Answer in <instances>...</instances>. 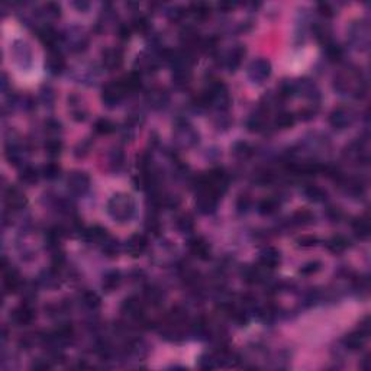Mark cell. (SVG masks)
Masks as SVG:
<instances>
[{
  "label": "cell",
  "mask_w": 371,
  "mask_h": 371,
  "mask_svg": "<svg viewBox=\"0 0 371 371\" xmlns=\"http://www.w3.org/2000/svg\"><path fill=\"white\" fill-rule=\"evenodd\" d=\"M297 244L299 247H315L318 244V238L315 235H301L300 238H297Z\"/></svg>",
  "instance_id": "52"
},
{
  "label": "cell",
  "mask_w": 371,
  "mask_h": 371,
  "mask_svg": "<svg viewBox=\"0 0 371 371\" xmlns=\"http://www.w3.org/2000/svg\"><path fill=\"white\" fill-rule=\"evenodd\" d=\"M296 122V118L293 113H289V112H282L276 116V121H274V125L276 128L279 129H290L293 125Z\"/></svg>",
  "instance_id": "39"
},
{
  "label": "cell",
  "mask_w": 371,
  "mask_h": 371,
  "mask_svg": "<svg viewBox=\"0 0 371 371\" xmlns=\"http://www.w3.org/2000/svg\"><path fill=\"white\" fill-rule=\"evenodd\" d=\"M94 131L97 134H100V135H109V134L116 131V125L113 124L112 121H109V119L102 118V119H97L94 122Z\"/></svg>",
  "instance_id": "40"
},
{
  "label": "cell",
  "mask_w": 371,
  "mask_h": 371,
  "mask_svg": "<svg viewBox=\"0 0 371 371\" xmlns=\"http://www.w3.org/2000/svg\"><path fill=\"white\" fill-rule=\"evenodd\" d=\"M348 38L358 50H366L370 45V26L367 20H354L348 28Z\"/></svg>",
  "instance_id": "2"
},
{
  "label": "cell",
  "mask_w": 371,
  "mask_h": 371,
  "mask_svg": "<svg viewBox=\"0 0 371 371\" xmlns=\"http://www.w3.org/2000/svg\"><path fill=\"white\" fill-rule=\"evenodd\" d=\"M367 338H369L367 334H364L363 331L357 329V331H354L351 334L344 336L342 342H344V345H345L348 350H351V351H358V350H361V348L364 347Z\"/></svg>",
  "instance_id": "24"
},
{
  "label": "cell",
  "mask_w": 371,
  "mask_h": 371,
  "mask_svg": "<svg viewBox=\"0 0 371 371\" xmlns=\"http://www.w3.org/2000/svg\"><path fill=\"white\" fill-rule=\"evenodd\" d=\"M189 248L192 254L196 255L200 260H209L211 258V245L209 242L202 238V236H195L189 241Z\"/></svg>",
  "instance_id": "21"
},
{
  "label": "cell",
  "mask_w": 371,
  "mask_h": 371,
  "mask_svg": "<svg viewBox=\"0 0 371 371\" xmlns=\"http://www.w3.org/2000/svg\"><path fill=\"white\" fill-rule=\"evenodd\" d=\"M232 7H233V3H230V1H221V3H219V9L229 10Z\"/></svg>",
  "instance_id": "64"
},
{
  "label": "cell",
  "mask_w": 371,
  "mask_h": 371,
  "mask_svg": "<svg viewBox=\"0 0 371 371\" xmlns=\"http://www.w3.org/2000/svg\"><path fill=\"white\" fill-rule=\"evenodd\" d=\"M28 200H26V196L25 193L15 187V186H9L4 192V205L9 211L12 212H16V211H20L26 206Z\"/></svg>",
  "instance_id": "10"
},
{
  "label": "cell",
  "mask_w": 371,
  "mask_h": 371,
  "mask_svg": "<svg viewBox=\"0 0 371 371\" xmlns=\"http://www.w3.org/2000/svg\"><path fill=\"white\" fill-rule=\"evenodd\" d=\"M6 263H7L6 258H3V286L6 292L15 293L22 286V279L19 276L18 270L13 268L12 265H7Z\"/></svg>",
  "instance_id": "11"
},
{
  "label": "cell",
  "mask_w": 371,
  "mask_h": 371,
  "mask_svg": "<svg viewBox=\"0 0 371 371\" xmlns=\"http://www.w3.org/2000/svg\"><path fill=\"white\" fill-rule=\"evenodd\" d=\"M328 216H329V219L331 221H339L341 219V216H342V212H341V209L339 208H335V206H331V208H328Z\"/></svg>",
  "instance_id": "58"
},
{
  "label": "cell",
  "mask_w": 371,
  "mask_h": 371,
  "mask_svg": "<svg viewBox=\"0 0 371 371\" xmlns=\"http://www.w3.org/2000/svg\"><path fill=\"white\" fill-rule=\"evenodd\" d=\"M132 29L141 34H147L149 31V20L145 16H138L132 20Z\"/></svg>",
  "instance_id": "49"
},
{
  "label": "cell",
  "mask_w": 371,
  "mask_h": 371,
  "mask_svg": "<svg viewBox=\"0 0 371 371\" xmlns=\"http://www.w3.org/2000/svg\"><path fill=\"white\" fill-rule=\"evenodd\" d=\"M148 245V239L145 238V235L142 233H135L132 235L126 242H125V251L131 255V257H141L145 252Z\"/></svg>",
  "instance_id": "16"
},
{
  "label": "cell",
  "mask_w": 371,
  "mask_h": 371,
  "mask_svg": "<svg viewBox=\"0 0 371 371\" xmlns=\"http://www.w3.org/2000/svg\"><path fill=\"white\" fill-rule=\"evenodd\" d=\"M131 32H132V28H129L128 25H121L118 28V34L121 36V39H129Z\"/></svg>",
  "instance_id": "60"
},
{
  "label": "cell",
  "mask_w": 371,
  "mask_h": 371,
  "mask_svg": "<svg viewBox=\"0 0 371 371\" xmlns=\"http://www.w3.org/2000/svg\"><path fill=\"white\" fill-rule=\"evenodd\" d=\"M6 158L13 165H19L25 161V148L18 140L10 138L6 141Z\"/></svg>",
  "instance_id": "18"
},
{
  "label": "cell",
  "mask_w": 371,
  "mask_h": 371,
  "mask_svg": "<svg viewBox=\"0 0 371 371\" xmlns=\"http://www.w3.org/2000/svg\"><path fill=\"white\" fill-rule=\"evenodd\" d=\"M135 67L140 74L141 73H154L158 67V60L155 57H152L151 54H141V55H138V58L135 61Z\"/></svg>",
  "instance_id": "25"
},
{
  "label": "cell",
  "mask_w": 371,
  "mask_h": 371,
  "mask_svg": "<svg viewBox=\"0 0 371 371\" xmlns=\"http://www.w3.org/2000/svg\"><path fill=\"white\" fill-rule=\"evenodd\" d=\"M168 100H170L168 93L162 87H152L145 94V102L148 103V106L155 109V110H159V109L167 106Z\"/></svg>",
  "instance_id": "14"
},
{
  "label": "cell",
  "mask_w": 371,
  "mask_h": 371,
  "mask_svg": "<svg viewBox=\"0 0 371 371\" xmlns=\"http://www.w3.org/2000/svg\"><path fill=\"white\" fill-rule=\"evenodd\" d=\"M84 236L87 238L88 241H94V242H99V244H103L106 241L107 238L110 236L107 233V230L99 225H94V226H90L86 230H83Z\"/></svg>",
  "instance_id": "30"
},
{
  "label": "cell",
  "mask_w": 371,
  "mask_h": 371,
  "mask_svg": "<svg viewBox=\"0 0 371 371\" xmlns=\"http://www.w3.org/2000/svg\"><path fill=\"white\" fill-rule=\"evenodd\" d=\"M325 53H326L328 58H329L331 61H339V60L342 58V55H344L342 48H341L338 44H334L332 41H331L329 44L325 45Z\"/></svg>",
  "instance_id": "45"
},
{
  "label": "cell",
  "mask_w": 371,
  "mask_h": 371,
  "mask_svg": "<svg viewBox=\"0 0 371 371\" xmlns=\"http://www.w3.org/2000/svg\"><path fill=\"white\" fill-rule=\"evenodd\" d=\"M121 310H122L125 316H128L129 319H134V320L144 318V303L135 296L126 297L122 301Z\"/></svg>",
  "instance_id": "13"
},
{
  "label": "cell",
  "mask_w": 371,
  "mask_h": 371,
  "mask_svg": "<svg viewBox=\"0 0 371 371\" xmlns=\"http://www.w3.org/2000/svg\"><path fill=\"white\" fill-rule=\"evenodd\" d=\"M106 211L115 222L128 223L135 216L137 203H135L134 197L128 193H116L109 199Z\"/></svg>",
  "instance_id": "1"
},
{
  "label": "cell",
  "mask_w": 371,
  "mask_h": 371,
  "mask_svg": "<svg viewBox=\"0 0 371 371\" xmlns=\"http://www.w3.org/2000/svg\"><path fill=\"white\" fill-rule=\"evenodd\" d=\"M238 209L242 212V211H247L248 208H249V199H248L247 196H241L239 199H238Z\"/></svg>",
  "instance_id": "61"
},
{
  "label": "cell",
  "mask_w": 371,
  "mask_h": 371,
  "mask_svg": "<svg viewBox=\"0 0 371 371\" xmlns=\"http://www.w3.org/2000/svg\"><path fill=\"white\" fill-rule=\"evenodd\" d=\"M313 221H315V215L310 211H307V209H299L292 216V222L295 225H303L304 226V225H310Z\"/></svg>",
  "instance_id": "36"
},
{
  "label": "cell",
  "mask_w": 371,
  "mask_h": 371,
  "mask_svg": "<svg viewBox=\"0 0 371 371\" xmlns=\"http://www.w3.org/2000/svg\"><path fill=\"white\" fill-rule=\"evenodd\" d=\"M354 232L360 239H367L370 236V222L367 218H358L353 223Z\"/></svg>",
  "instance_id": "32"
},
{
  "label": "cell",
  "mask_w": 371,
  "mask_h": 371,
  "mask_svg": "<svg viewBox=\"0 0 371 371\" xmlns=\"http://www.w3.org/2000/svg\"><path fill=\"white\" fill-rule=\"evenodd\" d=\"M38 38H39V41L45 45V48H48V51L58 50L60 34L54 29L53 26L44 25L42 28H39V29H38Z\"/></svg>",
  "instance_id": "17"
},
{
  "label": "cell",
  "mask_w": 371,
  "mask_h": 371,
  "mask_svg": "<svg viewBox=\"0 0 371 371\" xmlns=\"http://www.w3.org/2000/svg\"><path fill=\"white\" fill-rule=\"evenodd\" d=\"M12 55L20 70L28 71L34 64V54L29 44L23 39H16L12 44Z\"/></svg>",
  "instance_id": "3"
},
{
  "label": "cell",
  "mask_w": 371,
  "mask_h": 371,
  "mask_svg": "<svg viewBox=\"0 0 371 371\" xmlns=\"http://www.w3.org/2000/svg\"><path fill=\"white\" fill-rule=\"evenodd\" d=\"M144 296H145V300L151 304H158L159 301L162 300V292L157 286H148L144 292Z\"/></svg>",
  "instance_id": "41"
},
{
  "label": "cell",
  "mask_w": 371,
  "mask_h": 371,
  "mask_svg": "<svg viewBox=\"0 0 371 371\" xmlns=\"http://www.w3.org/2000/svg\"><path fill=\"white\" fill-rule=\"evenodd\" d=\"M304 195H306V197H307L310 202H313V203L325 202V200H326V196H328L323 189H320V187L315 186V184L306 186V187H304Z\"/></svg>",
  "instance_id": "34"
},
{
  "label": "cell",
  "mask_w": 371,
  "mask_h": 371,
  "mask_svg": "<svg viewBox=\"0 0 371 371\" xmlns=\"http://www.w3.org/2000/svg\"><path fill=\"white\" fill-rule=\"evenodd\" d=\"M44 10H45V15L50 16V18H58L61 15V6L58 3H54V1L45 3Z\"/></svg>",
  "instance_id": "51"
},
{
  "label": "cell",
  "mask_w": 371,
  "mask_h": 371,
  "mask_svg": "<svg viewBox=\"0 0 371 371\" xmlns=\"http://www.w3.org/2000/svg\"><path fill=\"white\" fill-rule=\"evenodd\" d=\"M39 178V173L36 170L35 167L32 165H22L20 171H19V180L23 183V184H35Z\"/></svg>",
  "instance_id": "31"
},
{
  "label": "cell",
  "mask_w": 371,
  "mask_h": 371,
  "mask_svg": "<svg viewBox=\"0 0 371 371\" xmlns=\"http://www.w3.org/2000/svg\"><path fill=\"white\" fill-rule=\"evenodd\" d=\"M232 152H233V155H235V157H238V158L247 159V158H249L252 154H254V149H252V147H251L248 142L239 141V142H236V144H233Z\"/></svg>",
  "instance_id": "38"
},
{
  "label": "cell",
  "mask_w": 371,
  "mask_h": 371,
  "mask_svg": "<svg viewBox=\"0 0 371 371\" xmlns=\"http://www.w3.org/2000/svg\"><path fill=\"white\" fill-rule=\"evenodd\" d=\"M211 4L206 3V1H195L190 4L189 7V12H192L197 19H206L211 16Z\"/></svg>",
  "instance_id": "33"
},
{
  "label": "cell",
  "mask_w": 371,
  "mask_h": 371,
  "mask_svg": "<svg viewBox=\"0 0 371 371\" xmlns=\"http://www.w3.org/2000/svg\"><path fill=\"white\" fill-rule=\"evenodd\" d=\"M67 186L73 195L84 196L90 189V177L84 171H73L67 178Z\"/></svg>",
  "instance_id": "9"
},
{
  "label": "cell",
  "mask_w": 371,
  "mask_h": 371,
  "mask_svg": "<svg viewBox=\"0 0 371 371\" xmlns=\"http://www.w3.org/2000/svg\"><path fill=\"white\" fill-rule=\"evenodd\" d=\"M245 54H247V50H245L244 45H236V47H233L229 53H228L226 58H225V67H226L230 73L236 71L239 69L241 63H242V58L245 57Z\"/></svg>",
  "instance_id": "22"
},
{
  "label": "cell",
  "mask_w": 371,
  "mask_h": 371,
  "mask_svg": "<svg viewBox=\"0 0 371 371\" xmlns=\"http://www.w3.org/2000/svg\"><path fill=\"white\" fill-rule=\"evenodd\" d=\"M280 264V252L274 247H267L260 254V265L267 270H273Z\"/></svg>",
  "instance_id": "23"
},
{
  "label": "cell",
  "mask_w": 371,
  "mask_h": 371,
  "mask_svg": "<svg viewBox=\"0 0 371 371\" xmlns=\"http://www.w3.org/2000/svg\"><path fill=\"white\" fill-rule=\"evenodd\" d=\"M102 245H103V252L106 254L107 257H116L118 255L119 245H118V241H115L112 236H109Z\"/></svg>",
  "instance_id": "48"
},
{
  "label": "cell",
  "mask_w": 371,
  "mask_h": 371,
  "mask_svg": "<svg viewBox=\"0 0 371 371\" xmlns=\"http://www.w3.org/2000/svg\"><path fill=\"white\" fill-rule=\"evenodd\" d=\"M147 229L151 230L152 233H158L159 230V223L158 221H157V218H148V221H147Z\"/></svg>",
  "instance_id": "57"
},
{
  "label": "cell",
  "mask_w": 371,
  "mask_h": 371,
  "mask_svg": "<svg viewBox=\"0 0 371 371\" xmlns=\"http://www.w3.org/2000/svg\"><path fill=\"white\" fill-rule=\"evenodd\" d=\"M125 96H126V91H125L121 80H115V81L107 83L102 90V102L107 107L118 106Z\"/></svg>",
  "instance_id": "4"
},
{
  "label": "cell",
  "mask_w": 371,
  "mask_h": 371,
  "mask_svg": "<svg viewBox=\"0 0 371 371\" xmlns=\"http://www.w3.org/2000/svg\"><path fill=\"white\" fill-rule=\"evenodd\" d=\"M54 91H53V88L51 87H42V90H41V99H42V102L45 103V105H53L54 103Z\"/></svg>",
  "instance_id": "56"
},
{
  "label": "cell",
  "mask_w": 371,
  "mask_h": 371,
  "mask_svg": "<svg viewBox=\"0 0 371 371\" xmlns=\"http://www.w3.org/2000/svg\"><path fill=\"white\" fill-rule=\"evenodd\" d=\"M326 247L331 252L334 254H341L344 252L345 249H348L350 247V239L344 235H334L328 242H326Z\"/></svg>",
  "instance_id": "28"
},
{
  "label": "cell",
  "mask_w": 371,
  "mask_h": 371,
  "mask_svg": "<svg viewBox=\"0 0 371 371\" xmlns=\"http://www.w3.org/2000/svg\"><path fill=\"white\" fill-rule=\"evenodd\" d=\"M320 267H322V264L319 261H309V263L301 265L299 273L301 276H313L320 270Z\"/></svg>",
  "instance_id": "50"
},
{
  "label": "cell",
  "mask_w": 371,
  "mask_h": 371,
  "mask_svg": "<svg viewBox=\"0 0 371 371\" xmlns=\"http://www.w3.org/2000/svg\"><path fill=\"white\" fill-rule=\"evenodd\" d=\"M177 228L181 230V232H192V230L195 229V221H193V218L189 215V213H186V215H181V216H178L177 218V222H176Z\"/></svg>",
  "instance_id": "43"
},
{
  "label": "cell",
  "mask_w": 371,
  "mask_h": 371,
  "mask_svg": "<svg viewBox=\"0 0 371 371\" xmlns=\"http://www.w3.org/2000/svg\"><path fill=\"white\" fill-rule=\"evenodd\" d=\"M247 126L251 132H260V131L264 128V118H263V115H258V113H257V115L251 116V118L248 119Z\"/></svg>",
  "instance_id": "47"
},
{
  "label": "cell",
  "mask_w": 371,
  "mask_h": 371,
  "mask_svg": "<svg viewBox=\"0 0 371 371\" xmlns=\"http://www.w3.org/2000/svg\"><path fill=\"white\" fill-rule=\"evenodd\" d=\"M110 165L115 167V170H119L124 165V152L121 149H115L110 157Z\"/></svg>",
  "instance_id": "53"
},
{
  "label": "cell",
  "mask_w": 371,
  "mask_h": 371,
  "mask_svg": "<svg viewBox=\"0 0 371 371\" xmlns=\"http://www.w3.org/2000/svg\"><path fill=\"white\" fill-rule=\"evenodd\" d=\"M32 369H35V370H48V369H51V364H50L48 360H36L35 363L32 364Z\"/></svg>",
  "instance_id": "59"
},
{
  "label": "cell",
  "mask_w": 371,
  "mask_h": 371,
  "mask_svg": "<svg viewBox=\"0 0 371 371\" xmlns=\"http://www.w3.org/2000/svg\"><path fill=\"white\" fill-rule=\"evenodd\" d=\"M41 174L45 177L47 180H55L57 177H60L61 174V168L57 162H48L42 167Z\"/></svg>",
  "instance_id": "44"
},
{
  "label": "cell",
  "mask_w": 371,
  "mask_h": 371,
  "mask_svg": "<svg viewBox=\"0 0 371 371\" xmlns=\"http://www.w3.org/2000/svg\"><path fill=\"white\" fill-rule=\"evenodd\" d=\"M80 300H81V304L88 309V310H96L99 309L100 306V297L94 293V292H84L81 296H80Z\"/></svg>",
  "instance_id": "37"
},
{
  "label": "cell",
  "mask_w": 371,
  "mask_h": 371,
  "mask_svg": "<svg viewBox=\"0 0 371 371\" xmlns=\"http://www.w3.org/2000/svg\"><path fill=\"white\" fill-rule=\"evenodd\" d=\"M354 121H355V112L348 106L335 107L329 115V124L338 131L347 129L354 124Z\"/></svg>",
  "instance_id": "5"
},
{
  "label": "cell",
  "mask_w": 371,
  "mask_h": 371,
  "mask_svg": "<svg viewBox=\"0 0 371 371\" xmlns=\"http://www.w3.org/2000/svg\"><path fill=\"white\" fill-rule=\"evenodd\" d=\"M296 84V94L299 93L303 97L312 100V102H318L320 94H319V88L316 87V84L307 78H301V80H297L295 81Z\"/></svg>",
  "instance_id": "20"
},
{
  "label": "cell",
  "mask_w": 371,
  "mask_h": 371,
  "mask_svg": "<svg viewBox=\"0 0 371 371\" xmlns=\"http://www.w3.org/2000/svg\"><path fill=\"white\" fill-rule=\"evenodd\" d=\"M10 319L18 326H26L35 319V310L32 309V306L29 303H22L12 312Z\"/></svg>",
  "instance_id": "15"
},
{
  "label": "cell",
  "mask_w": 371,
  "mask_h": 371,
  "mask_svg": "<svg viewBox=\"0 0 371 371\" xmlns=\"http://www.w3.org/2000/svg\"><path fill=\"white\" fill-rule=\"evenodd\" d=\"M119 80H121V83L124 86L126 94L135 93V91H138L141 88V74L138 71H131L129 74H126Z\"/></svg>",
  "instance_id": "26"
},
{
  "label": "cell",
  "mask_w": 371,
  "mask_h": 371,
  "mask_svg": "<svg viewBox=\"0 0 371 371\" xmlns=\"http://www.w3.org/2000/svg\"><path fill=\"white\" fill-rule=\"evenodd\" d=\"M219 364L221 363H219L218 355H213V354H205L199 360V367L202 370H212V369H216Z\"/></svg>",
  "instance_id": "42"
},
{
  "label": "cell",
  "mask_w": 371,
  "mask_h": 371,
  "mask_svg": "<svg viewBox=\"0 0 371 371\" xmlns=\"http://www.w3.org/2000/svg\"><path fill=\"white\" fill-rule=\"evenodd\" d=\"M180 41L187 50H192V47H196L199 44V41H200L199 32L196 31L193 26H186L180 32Z\"/></svg>",
  "instance_id": "27"
},
{
  "label": "cell",
  "mask_w": 371,
  "mask_h": 371,
  "mask_svg": "<svg viewBox=\"0 0 371 371\" xmlns=\"http://www.w3.org/2000/svg\"><path fill=\"white\" fill-rule=\"evenodd\" d=\"M45 67L51 74L58 75V74H61L63 71L66 70V58L63 57V54L60 53L58 50L48 51L47 60H45Z\"/></svg>",
  "instance_id": "19"
},
{
  "label": "cell",
  "mask_w": 371,
  "mask_h": 371,
  "mask_svg": "<svg viewBox=\"0 0 371 371\" xmlns=\"http://www.w3.org/2000/svg\"><path fill=\"white\" fill-rule=\"evenodd\" d=\"M102 61H103V67L107 71L119 70L124 64V53L121 48H116V47L106 48L102 53Z\"/></svg>",
  "instance_id": "12"
},
{
  "label": "cell",
  "mask_w": 371,
  "mask_h": 371,
  "mask_svg": "<svg viewBox=\"0 0 371 371\" xmlns=\"http://www.w3.org/2000/svg\"><path fill=\"white\" fill-rule=\"evenodd\" d=\"M270 74H271V63L267 58H257L251 61V64L248 66V77L257 84L264 83L270 77Z\"/></svg>",
  "instance_id": "7"
},
{
  "label": "cell",
  "mask_w": 371,
  "mask_h": 371,
  "mask_svg": "<svg viewBox=\"0 0 371 371\" xmlns=\"http://www.w3.org/2000/svg\"><path fill=\"white\" fill-rule=\"evenodd\" d=\"M45 151L51 155V157H57L61 154L63 151V142L60 141L58 138H50L48 141L45 142Z\"/></svg>",
  "instance_id": "46"
},
{
  "label": "cell",
  "mask_w": 371,
  "mask_h": 371,
  "mask_svg": "<svg viewBox=\"0 0 371 371\" xmlns=\"http://www.w3.org/2000/svg\"><path fill=\"white\" fill-rule=\"evenodd\" d=\"M121 282H122L121 273L116 271V270H112V271H109V273L105 274L103 282H102V287H103L105 292L110 293V292H113V290H116L119 287Z\"/></svg>",
  "instance_id": "29"
},
{
  "label": "cell",
  "mask_w": 371,
  "mask_h": 371,
  "mask_svg": "<svg viewBox=\"0 0 371 371\" xmlns=\"http://www.w3.org/2000/svg\"><path fill=\"white\" fill-rule=\"evenodd\" d=\"M318 12L325 18H332L334 16V7L328 1H320L318 3Z\"/></svg>",
  "instance_id": "55"
},
{
  "label": "cell",
  "mask_w": 371,
  "mask_h": 371,
  "mask_svg": "<svg viewBox=\"0 0 371 371\" xmlns=\"http://www.w3.org/2000/svg\"><path fill=\"white\" fill-rule=\"evenodd\" d=\"M315 116V110L313 109H303V110H300V118L303 119V121H309V119H312Z\"/></svg>",
  "instance_id": "62"
},
{
  "label": "cell",
  "mask_w": 371,
  "mask_h": 371,
  "mask_svg": "<svg viewBox=\"0 0 371 371\" xmlns=\"http://www.w3.org/2000/svg\"><path fill=\"white\" fill-rule=\"evenodd\" d=\"M221 196L209 189H197V197H196V206L197 209L205 215H211L218 208V200Z\"/></svg>",
  "instance_id": "8"
},
{
  "label": "cell",
  "mask_w": 371,
  "mask_h": 371,
  "mask_svg": "<svg viewBox=\"0 0 371 371\" xmlns=\"http://www.w3.org/2000/svg\"><path fill=\"white\" fill-rule=\"evenodd\" d=\"M176 141L181 147H193L199 142V134L187 121H178L174 128Z\"/></svg>",
  "instance_id": "6"
},
{
  "label": "cell",
  "mask_w": 371,
  "mask_h": 371,
  "mask_svg": "<svg viewBox=\"0 0 371 371\" xmlns=\"http://www.w3.org/2000/svg\"><path fill=\"white\" fill-rule=\"evenodd\" d=\"M279 208H280V202L276 197H267V199L260 202L258 212L261 215H273V213L277 212Z\"/></svg>",
  "instance_id": "35"
},
{
  "label": "cell",
  "mask_w": 371,
  "mask_h": 371,
  "mask_svg": "<svg viewBox=\"0 0 371 371\" xmlns=\"http://www.w3.org/2000/svg\"><path fill=\"white\" fill-rule=\"evenodd\" d=\"M73 6H74V7H77L80 12H84V10H87L88 9L87 1H74V3H73Z\"/></svg>",
  "instance_id": "63"
},
{
  "label": "cell",
  "mask_w": 371,
  "mask_h": 371,
  "mask_svg": "<svg viewBox=\"0 0 371 371\" xmlns=\"http://www.w3.org/2000/svg\"><path fill=\"white\" fill-rule=\"evenodd\" d=\"M187 10L189 9H186V7H183V6H174V7H171V10L168 12V16L171 20H180V19H183L186 15H187Z\"/></svg>",
  "instance_id": "54"
}]
</instances>
